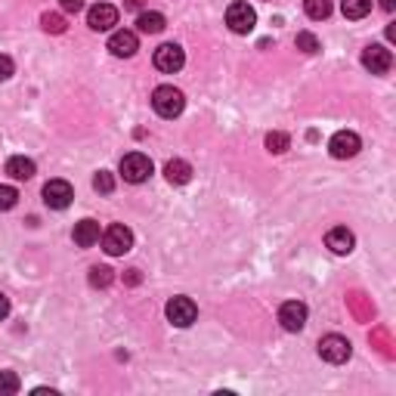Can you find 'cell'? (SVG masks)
I'll return each instance as SVG.
<instances>
[{"instance_id":"32","label":"cell","mask_w":396,"mask_h":396,"mask_svg":"<svg viewBox=\"0 0 396 396\" xmlns=\"http://www.w3.org/2000/svg\"><path fill=\"white\" fill-rule=\"evenodd\" d=\"M381 6H384V10H387V13H393V6H396V0H381Z\"/></svg>"},{"instance_id":"27","label":"cell","mask_w":396,"mask_h":396,"mask_svg":"<svg viewBox=\"0 0 396 396\" xmlns=\"http://www.w3.org/2000/svg\"><path fill=\"white\" fill-rule=\"evenodd\" d=\"M16 201H19V192H16L13 186H0V210L16 208Z\"/></svg>"},{"instance_id":"28","label":"cell","mask_w":396,"mask_h":396,"mask_svg":"<svg viewBox=\"0 0 396 396\" xmlns=\"http://www.w3.org/2000/svg\"><path fill=\"white\" fill-rule=\"evenodd\" d=\"M13 72H16V65H13V59H10V56H4V53H0V81H10V78H13Z\"/></svg>"},{"instance_id":"24","label":"cell","mask_w":396,"mask_h":396,"mask_svg":"<svg viewBox=\"0 0 396 396\" xmlns=\"http://www.w3.org/2000/svg\"><path fill=\"white\" fill-rule=\"evenodd\" d=\"M19 375L16 372H0V396H13V393H19Z\"/></svg>"},{"instance_id":"3","label":"cell","mask_w":396,"mask_h":396,"mask_svg":"<svg viewBox=\"0 0 396 396\" xmlns=\"http://www.w3.org/2000/svg\"><path fill=\"white\" fill-rule=\"evenodd\" d=\"M167 313V322L176 325V328H189L192 322L198 319V307L192 303V298H171L164 307Z\"/></svg>"},{"instance_id":"16","label":"cell","mask_w":396,"mask_h":396,"mask_svg":"<svg viewBox=\"0 0 396 396\" xmlns=\"http://www.w3.org/2000/svg\"><path fill=\"white\" fill-rule=\"evenodd\" d=\"M96 242H99V223H96V220H81V223H74V245L94 248Z\"/></svg>"},{"instance_id":"26","label":"cell","mask_w":396,"mask_h":396,"mask_svg":"<svg viewBox=\"0 0 396 396\" xmlns=\"http://www.w3.org/2000/svg\"><path fill=\"white\" fill-rule=\"evenodd\" d=\"M94 189H96V192H103V196H108V192L115 189V176L108 174V171H99V174L94 176Z\"/></svg>"},{"instance_id":"1","label":"cell","mask_w":396,"mask_h":396,"mask_svg":"<svg viewBox=\"0 0 396 396\" xmlns=\"http://www.w3.org/2000/svg\"><path fill=\"white\" fill-rule=\"evenodd\" d=\"M152 108L162 118H176L186 108V96H183V90L171 87V84H162V87H155V94H152Z\"/></svg>"},{"instance_id":"22","label":"cell","mask_w":396,"mask_h":396,"mask_svg":"<svg viewBox=\"0 0 396 396\" xmlns=\"http://www.w3.org/2000/svg\"><path fill=\"white\" fill-rule=\"evenodd\" d=\"M112 279H115V273L108 266H94L90 269V285H94V288H108Z\"/></svg>"},{"instance_id":"12","label":"cell","mask_w":396,"mask_h":396,"mask_svg":"<svg viewBox=\"0 0 396 396\" xmlns=\"http://www.w3.org/2000/svg\"><path fill=\"white\" fill-rule=\"evenodd\" d=\"M87 25L94 31H112L118 25V10L112 4H96L87 10Z\"/></svg>"},{"instance_id":"2","label":"cell","mask_w":396,"mask_h":396,"mask_svg":"<svg viewBox=\"0 0 396 396\" xmlns=\"http://www.w3.org/2000/svg\"><path fill=\"white\" fill-rule=\"evenodd\" d=\"M226 25H230L235 35H248V31H254V25H257L254 6H248L245 0L230 4V10H226Z\"/></svg>"},{"instance_id":"18","label":"cell","mask_w":396,"mask_h":396,"mask_svg":"<svg viewBox=\"0 0 396 396\" xmlns=\"http://www.w3.org/2000/svg\"><path fill=\"white\" fill-rule=\"evenodd\" d=\"M164 16L162 13H140V19H137V28L142 31V35H162L164 31Z\"/></svg>"},{"instance_id":"21","label":"cell","mask_w":396,"mask_h":396,"mask_svg":"<svg viewBox=\"0 0 396 396\" xmlns=\"http://www.w3.org/2000/svg\"><path fill=\"white\" fill-rule=\"evenodd\" d=\"M294 47H298L300 53L313 56V53H319V38L313 35V31H298V38H294Z\"/></svg>"},{"instance_id":"7","label":"cell","mask_w":396,"mask_h":396,"mask_svg":"<svg viewBox=\"0 0 396 396\" xmlns=\"http://www.w3.org/2000/svg\"><path fill=\"white\" fill-rule=\"evenodd\" d=\"M350 353H353L350 341L341 338V334H328V338L319 341V356H322L325 362H332V366H341V362H347Z\"/></svg>"},{"instance_id":"20","label":"cell","mask_w":396,"mask_h":396,"mask_svg":"<svg viewBox=\"0 0 396 396\" xmlns=\"http://www.w3.org/2000/svg\"><path fill=\"white\" fill-rule=\"evenodd\" d=\"M303 10L313 22H322L332 16V0H303Z\"/></svg>"},{"instance_id":"6","label":"cell","mask_w":396,"mask_h":396,"mask_svg":"<svg viewBox=\"0 0 396 396\" xmlns=\"http://www.w3.org/2000/svg\"><path fill=\"white\" fill-rule=\"evenodd\" d=\"M152 62H155L158 72L174 74V72H180L183 65H186V53H183L180 44H162L155 50V56H152Z\"/></svg>"},{"instance_id":"11","label":"cell","mask_w":396,"mask_h":396,"mask_svg":"<svg viewBox=\"0 0 396 396\" xmlns=\"http://www.w3.org/2000/svg\"><path fill=\"white\" fill-rule=\"evenodd\" d=\"M362 65H366L372 74H387L390 65H393V53L381 44H372V47L362 50Z\"/></svg>"},{"instance_id":"30","label":"cell","mask_w":396,"mask_h":396,"mask_svg":"<svg viewBox=\"0 0 396 396\" xmlns=\"http://www.w3.org/2000/svg\"><path fill=\"white\" fill-rule=\"evenodd\" d=\"M6 316H10V298L0 294V319H6Z\"/></svg>"},{"instance_id":"33","label":"cell","mask_w":396,"mask_h":396,"mask_svg":"<svg viewBox=\"0 0 396 396\" xmlns=\"http://www.w3.org/2000/svg\"><path fill=\"white\" fill-rule=\"evenodd\" d=\"M142 6V0H128V10H140Z\"/></svg>"},{"instance_id":"25","label":"cell","mask_w":396,"mask_h":396,"mask_svg":"<svg viewBox=\"0 0 396 396\" xmlns=\"http://www.w3.org/2000/svg\"><path fill=\"white\" fill-rule=\"evenodd\" d=\"M40 25H44V31H50V35H62L65 31V19L62 16H56V13H44Z\"/></svg>"},{"instance_id":"10","label":"cell","mask_w":396,"mask_h":396,"mask_svg":"<svg viewBox=\"0 0 396 396\" xmlns=\"http://www.w3.org/2000/svg\"><path fill=\"white\" fill-rule=\"evenodd\" d=\"M307 303H300V300H285L282 307H279V322L285 332H300L303 325H307Z\"/></svg>"},{"instance_id":"5","label":"cell","mask_w":396,"mask_h":396,"mask_svg":"<svg viewBox=\"0 0 396 396\" xmlns=\"http://www.w3.org/2000/svg\"><path fill=\"white\" fill-rule=\"evenodd\" d=\"M103 248H106V254H112V257L128 254V251L133 248V232L128 230V226H121V223L108 226V230L103 232Z\"/></svg>"},{"instance_id":"29","label":"cell","mask_w":396,"mask_h":396,"mask_svg":"<svg viewBox=\"0 0 396 396\" xmlns=\"http://www.w3.org/2000/svg\"><path fill=\"white\" fill-rule=\"evenodd\" d=\"M62 10L65 13H81L84 10V0H62Z\"/></svg>"},{"instance_id":"23","label":"cell","mask_w":396,"mask_h":396,"mask_svg":"<svg viewBox=\"0 0 396 396\" xmlns=\"http://www.w3.org/2000/svg\"><path fill=\"white\" fill-rule=\"evenodd\" d=\"M288 133H282V130H273V133H266V149L273 152V155H282L285 149H288Z\"/></svg>"},{"instance_id":"8","label":"cell","mask_w":396,"mask_h":396,"mask_svg":"<svg viewBox=\"0 0 396 396\" xmlns=\"http://www.w3.org/2000/svg\"><path fill=\"white\" fill-rule=\"evenodd\" d=\"M359 149H362V140L353 130H338L332 140H328V152H332L334 158H341V162L359 155Z\"/></svg>"},{"instance_id":"13","label":"cell","mask_w":396,"mask_h":396,"mask_svg":"<svg viewBox=\"0 0 396 396\" xmlns=\"http://www.w3.org/2000/svg\"><path fill=\"white\" fill-rule=\"evenodd\" d=\"M108 50H112V56H118V59H128V56H133L140 50V40H137L133 31L121 28V31H115V35L108 38Z\"/></svg>"},{"instance_id":"19","label":"cell","mask_w":396,"mask_h":396,"mask_svg":"<svg viewBox=\"0 0 396 396\" xmlns=\"http://www.w3.org/2000/svg\"><path fill=\"white\" fill-rule=\"evenodd\" d=\"M341 10L347 19H366L372 13V0H341Z\"/></svg>"},{"instance_id":"9","label":"cell","mask_w":396,"mask_h":396,"mask_svg":"<svg viewBox=\"0 0 396 396\" xmlns=\"http://www.w3.org/2000/svg\"><path fill=\"white\" fill-rule=\"evenodd\" d=\"M72 198H74V189L65 180H50L44 186V205L53 210H65L72 205Z\"/></svg>"},{"instance_id":"14","label":"cell","mask_w":396,"mask_h":396,"mask_svg":"<svg viewBox=\"0 0 396 396\" xmlns=\"http://www.w3.org/2000/svg\"><path fill=\"white\" fill-rule=\"evenodd\" d=\"M325 245L334 251V254H350L353 245H356V239H353V232L347 226H334V230H328L325 235Z\"/></svg>"},{"instance_id":"17","label":"cell","mask_w":396,"mask_h":396,"mask_svg":"<svg viewBox=\"0 0 396 396\" xmlns=\"http://www.w3.org/2000/svg\"><path fill=\"white\" fill-rule=\"evenodd\" d=\"M6 174L13 176V180H31V176L38 174V167L31 158H25V155H13L10 162H6Z\"/></svg>"},{"instance_id":"15","label":"cell","mask_w":396,"mask_h":396,"mask_svg":"<svg viewBox=\"0 0 396 396\" xmlns=\"http://www.w3.org/2000/svg\"><path fill=\"white\" fill-rule=\"evenodd\" d=\"M164 176H167V183H174V186H186V183L192 180V164L183 162V158H174V162L164 164Z\"/></svg>"},{"instance_id":"4","label":"cell","mask_w":396,"mask_h":396,"mask_svg":"<svg viewBox=\"0 0 396 396\" xmlns=\"http://www.w3.org/2000/svg\"><path fill=\"white\" fill-rule=\"evenodd\" d=\"M121 176L128 183H146L152 176V158L142 152H130L121 158Z\"/></svg>"},{"instance_id":"31","label":"cell","mask_w":396,"mask_h":396,"mask_svg":"<svg viewBox=\"0 0 396 396\" xmlns=\"http://www.w3.org/2000/svg\"><path fill=\"white\" fill-rule=\"evenodd\" d=\"M140 279H142L140 269H128V276H124V282H128V285H140Z\"/></svg>"}]
</instances>
